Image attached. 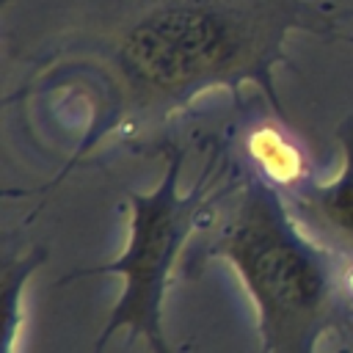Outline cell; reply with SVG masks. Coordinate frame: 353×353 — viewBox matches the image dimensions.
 Masks as SVG:
<instances>
[{"label": "cell", "mask_w": 353, "mask_h": 353, "mask_svg": "<svg viewBox=\"0 0 353 353\" xmlns=\"http://www.w3.org/2000/svg\"><path fill=\"white\" fill-rule=\"evenodd\" d=\"M298 22L295 0H152L110 41L99 69V108L80 160L97 138L143 132L185 110L210 88L259 85L276 116L273 66Z\"/></svg>", "instance_id": "1"}, {"label": "cell", "mask_w": 353, "mask_h": 353, "mask_svg": "<svg viewBox=\"0 0 353 353\" xmlns=\"http://www.w3.org/2000/svg\"><path fill=\"white\" fill-rule=\"evenodd\" d=\"M201 259H223L248 290L265 353H317L345 309L336 259L295 221L284 196L243 165L240 196Z\"/></svg>", "instance_id": "2"}, {"label": "cell", "mask_w": 353, "mask_h": 353, "mask_svg": "<svg viewBox=\"0 0 353 353\" xmlns=\"http://www.w3.org/2000/svg\"><path fill=\"white\" fill-rule=\"evenodd\" d=\"M165 160H168L165 174L154 190L127 193L130 232H127L124 251L108 265L80 268L61 279V281H74L83 276L116 273L124 281L121 295L110 312V320L105 323L94 345V353H102L108 339L121 328L130 331V342L141 336L152 353H174L163 331V301H165L171 276L176 270L179 251L193 234V229L199 226L210 201L232 193L234 188H240V179H243V171L232 174V179L221 190H215L221 176L229 174L226 154L221 146H215L207 154L201 179L188 193H179V174H182L185 152L176 146H168Z\"/></svg>", "instance_id": "3"}, {"label": "cell", "mask_w": 353, "mask_h": 353, "mask_svg": "<svg viewBox=\"0 0 353 353\" xmlns=\"http://www.w3.org/2000/svg\"><path fill=\"white\" fill-rule=\"evenodd\" d=\"M342 171L328 182H306L287 196L298 226L331 256H353V119L339 130Z\"/></svg>", "instance_id": "4"}, {"label": "cell", "mask_w": 353, "mask_h": 353, "mask_svg": "<svg viewBox=\"0 0 353 353\" xmlns=\"http://www.w3.org/2000/svg\"><path fill=\"white\" fill-rule=\"evenodd\" d=\"M243 165L273 185L284 199L312 182V160L306 149L279 121L259 119L243 130Z\"/></svg>", "instance_id": "5"}, {"label": "cell", "mask_w": 353, "mask_h": 353, "mask_svg": "<svg viewBox=\"0 0 353 353\" xmlns=\"http://www.w3.org/2000/svg\"><path fill=\"white\" fill-rule=\"evenodd\" d=\"M47 256V251H33L17 262H6L3 265V342H0V353H14L17 350V336L22 334V292H25V281L28 276L39 268V262Z\"/></svg>", "instance_id": "6"}, {"label": "cell", "mask_w": 353, "mask_h": 353, "mask_svg": "<svg viewBox=\"0 0 353 353\" xmlns=\"http://www.w3.org/2000/svg\"><path fill=\"white\" fill-rule=\"evenodd\" d=\"M336 259V287L345 309L353 312V256H334Z\"/></svg>", "instance_id": "7"}]
</instances>
